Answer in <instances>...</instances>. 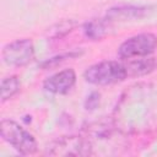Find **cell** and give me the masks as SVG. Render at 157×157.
Wrapping results in <instances>:
<instances>
[{
  "instance_id": "2",
  "label": "cell",
  "mask_w": 157,
  "mask_h": 157,
  "mask_svg": "<svg viewBox=\"0 0 157 157\" xmlns=\"http://www.w3.org/2000/svg\"><path fill=\"white\" fill-rule=\"evenodd\" d=\"M0 135L4 141L10 144L21 155H33L38 148V144L34 136L13 120H1Z\"/></svg>"
},
{
  "instance_id": "9",
  "label": "cell",
  "mask_w": 157,
  "mask_h": 157,
  "mask_svg": "<svg viewBox=\"0 0 157 157\" xmlns=\"http://www.w3.org/2000/svg\"><path fill=\"white\" fill-rule=\"evenodd\" d=\"M108 25L109 22L105 18H94L83 25V32L85 36L92 40H99L102 39L107 32H108Z\"/></svg>"
},
{
  "instance_id": "10",
  "label": "cell",
  "mask_w": 157,
  "mask_h": 157,
  "mask_svg": "<svg viewBox=\"0 0 157 157\" xmlns=\"http://www.w3.org/2000/svg\"><path fill=\"white\" fill-rule=\"evenodd\" d=\"M20 87H21V82L17 76L11 75V76L2 78L1 87H0L1 88V102L4 103L9 101L10 98H12L20 91Z\"/></svg>"
},
{
  "instance_id": "5",
  "label": "cell",
  "mask_w": 157,
  "mask_h": 157,
  "mask_svg": "<svg viewBox=\"0 0 157 157\" xmlns=\"http://www.w3.org/2000/svg\"><path fill=\"white\" fill-rule=\"evenodd\" d=\"M47 153L52 156H90L92 155V145L86 137L63 136L48 146Z\"/></svg>"
},
{
  "instance_id": "4",
  "label": "cell",
  "mask_w": 157,
  "mask_h": 157,
  "mask_svg": "<svg viewBox=\"0 0 157 157\" xmlns=\"http://www.w3.org/2000/svg\"><path fill=\"white\" fill-rule=\"evenodd\" d=\"M2 61L9 66L21 67L29 64L34 58V45L29 38L16 39L2 48Z\"/></svg>"
},
{
  "instance_id": "8",
  "label": "cell",
  "mask_w": 157,
  "mask_h": 157,
  "mask_svg": "<svg viewBox=\"0 0 157 157\" xmlns=\"http://www.w3.org/2000/svg\"><path fill=\"white\" fill-rule=\"evenodd\" d=\"M126 63H123L128 77H136V76H144L150 72H152L157 67V59L148 56H141V58H134L125 60Z\"/></svg>"
},
{
  "instance_id": "6",
  "label": "cell",
  "mask_w": 157,
  "mask_h": 157,
  "mask_svg": "<svg viewBox=\"0 0 157 157\" xmlns=\"http://www.w3.org/2000/svg\"><path fill=\"white\" fill-rule=\"evenodd\" d=\"M76 83V72L72 69H64L49 76L43 82V88L53 94H66Z\"/></svg>"
},
{
  "instance_id": "11",
  "label": "cell",
  "mask_w": 157,
  "mask_h": 157,
  "mask_svg": "<svg viewBox=\"0 0 157 157\" xmlns=\"http://www.w3.org/2000/svg\"><path fill=\"white\" fill-rule=\"evenodd\" d=\"M76 22L72 20H64L60 21L58 23H55L54 26H52L48 29V36L50 38H61L64 36H66L67 33H70L75 27H76Z\"/></svg>"
},
{
  "instance_id": "3",
  "label": "cell",
  "mask_w": 157,
  "mask_h": 157,
  "mask_svg": "<svg viewBox=\"0 0 157 157\" xmlns=\"http://www.w3.org/2000/svg\"><path fill=\"white\" fill-rule=\"evenodd\" d=\"M157 48V36L153 33H140L125 39L118 48V55L123 60L148 56Z\"/></svg>"
},
{
  "instance_id": "13",
  "label": "cell",
  "mask_w": 157,
  "mask_h": 157,
  "mask_svg": "<svg viewBox=\"0 0 157 157\" xmlns=\"http://www.w3.org/2000/svg\"><path fill=\"white\" fill-rule=\"evenodd\" d=\"M99 97L101 94L98 92H92L85 101V108L87 110H93L94 108H97V105L99 104Z\"/></svg>"
},
{
  "instance_id": "12",
  "label": "cell",
  "mask_w": 157,
  "mask_h": 157,
  "mask_svg": "<svg viewBox=\"0 0 157 157\" xmlns=\"http://www.w3.org/2000/svg\"><path fill=\"white\" fill-rule=\"evenodd\" d=\"M82 54V52H69V53H65V54H60V55H56L54 58H50L48 60H45L43 64H42V67L44 69H48L50 66H54L56 65L58 63H61L66 59H70V58H76V56H80Z\"/></svg>"
},
{
  "instance_id": "1",
  "label": "cell",
  "mask_w": 157,
  "mask_h": 157,
  "mask_svg": "<svg viewBox=\"0 0 157 157\" xmlns=\"http://www.w3.org/2000/svg\"><path fill=\"white\" fill-rule=\"evenodd\" d=\"M128 77L123 63L115 60H104L91 65L83 72L86 82L96 86H108L124 81Z\"/></svg>"
},
{
  "instance_id": "7",
  "label": "cell",
  "mask_w": 157,
  "mask_h": 157,
  "mask_svg": "<svg viewBox=\"0 0 157 157\" xmlns=\"http://www.w3.org/2000/svg\"><path fill=\"white\" fill-rule=\"evenodd\" d=\"M148 13V7L137 5H119L110 7L105 13V20L108 22L114 21H131L140 20Z\"/></svg>"
}]
</instances>
